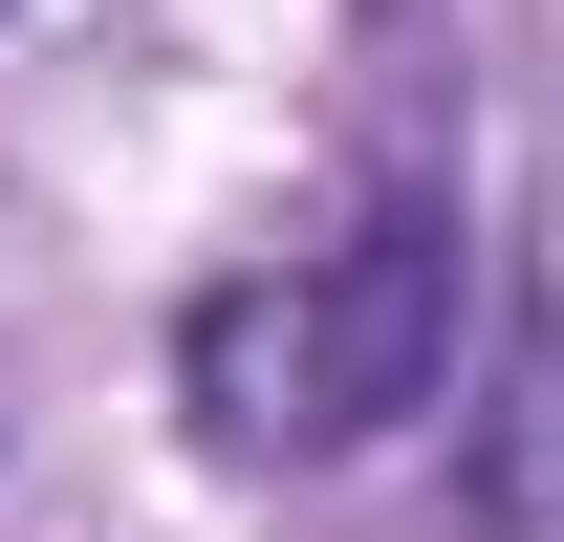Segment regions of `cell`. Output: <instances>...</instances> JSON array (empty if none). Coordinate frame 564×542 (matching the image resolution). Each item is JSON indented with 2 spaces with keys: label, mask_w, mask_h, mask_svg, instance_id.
<instances>
[{
  "label": "cell",
  "mask_w": 564,
  "mask_h": 542,
  "mask_svg": "<svg viewBox=\"0 0 564 542\" xmlns=\"http://www.w3.org/2000/svg\"><path fill=\"white\" fill-rule=\"evenodd\" d=\"M456 326H478V217H456V174H391L348 239H282L174 304V412L239 477H326L456 391Z\"/></svg>",
  "instance_id": "obj_1"
},
{
  "label": "cell",
  "mask_w": 564,
  "mask_h": 542,
  "mask_svg": "<svg viewBox=\"0 0 564 542\" xmlns=\"http://www.w3.org/2000/svg\"><path fill=\"white\" fill-rule=\"evenodd\" d=\"M456 499H478L499 542H521V521H564V347H521V369H499V434L456 456Z\"/></svg>",
  "instance_id": "obj_2"
},
{
  "label": "cell",
  "mask_w": 564,
  "mask_h": 542,
  "mask_svg": "<svg viewBox=\"0 0 564 542\" xmlns=\"http://www.w3.org/2000/svg\"><path fill=\"white\" fill-rule=\"evenodd\" d=\"M0 22H22V0H0Z\"/></svg>",
  "instance_id": "obj_3"
}]
</instances>
